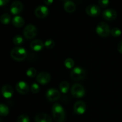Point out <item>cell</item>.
<instances>
[{
  "label": "cell",
  "mask_w": 122,
  "mask_h": 122,
  "mask_svg": "<svg viewBox=\"0 0 122 122\" xmlns=\"http://www.w3.org/2000/svg\"><path fill=\"white\" fill-rule=\"evenodd\" d=\"M9 113V108L4 104H0V116H6Z\"/></svg>",
  "instance_id": "obj_22"
},
{
  "label": "cell",
  "mask_w": 122,
  "mask_h": 122,
  "mask_svg": "<svg viewBox=\"0 0 122 122\" xmlns=\"http://www.w3.org/2000/svg\"><path fill=\"white\" fill-rule=\"evenodd\" d=\"M38 30L35 25L29 24L25 27L23 30V35L26 39H32L36 36Z\"/></svg>",
  "instance_id": "obj_5"
},
{
  "label": "cell",
  "mask_w": 122,
  "mask_h": 122,
  "mask_svg": "<svg viewBox=\"0 0 122 122\" xmlns=\"http://www.w3.org/2000/svg\"><path fill=\"white\" fill-rule=\"evenodd\" d=\"M37 71L35 68L30 67L26 71V75L29 77H33L36 75Z\"/></svg>",
  "instance_id": "obj_26"
},
{
  "label": "cell",
  "mask_w": 122,
  "mask_h": 122,
  "mask_svg": "<svg viewBox=\"0 0 122 122\" xmlns=\"http://www.w3.org/2000/svg\"><path fill=\"white\" fill-rule=\"evenodd\" d=\"M64 10L69 13H73L76 10V5L73 1H67L64 4Z\"/></svg>",
  "instance_id": "obj_18"
},
{
  "label": "cell",
  "mask_w": 122,
  "mask_h": 122,
  "mask_svg": "<svg viewBox=\"0 0 122 122\" xmlns=\"http://www.w3.org/2000/svg\"><path fill=\"white\" fill-rule=\"evenodd\" d=\"M111 34L114 38H117V37L120 36L122 34V31L118 27H114L111 30Z\"/></svg>",
  "instance_id": "obj_25"
},
{
  "label": "cell",
  "mask_w": 122,
  "mask_h": 122,
  "mask_svg": "<svg viewBox=\"0 0 122 122\" xmlns=\"http://www.w3.org/2000/svg\"><path fill=\"white\" fill-rule=\"evenodd\" d=\"M15 89L19 94L25 95L29 92V85L24 81H20L15 85Z\"/></svg>",
  "instance_id": "obj_14"
},
{
  "label": "cell",
  "mask_w": 122,
  "mask_h": 122,
  "mask_svg": "<svg viewBox=\"0 0 122 122\" xmlns=\"http://www.w3.org/2000/svg\"><path fill=\"white\" fill-rule=\"evenodd\" d=\"M0 122H1V119H0Z\"/></svg>",
  "instance_id": "obj_34"
},
{
  "label": "cell",
  "mask_w": 122,
  "mask_h": 122,
  "mask_svg": "<svg viewBox=\"0 0 122 122\" xmlns=\"http://www.w3.org/2000/svg\"><path fill=\"white\" fill-rule=\"evenodd\" d=\"M27 51L24 48L17 46L12 49L10 56L13 60L17 61H21L26 59L27 57Z\"/></svg>",
  "instance_id": "obj_2"
},
{
  "label": "cell",
  "mask_w": 122,
  "mask_h": 122,
  "mask_svg": "<svg viewBox=\"0 0 122 122\" xmlns=\"http://www.w3.org/2000/svg\"><path fill=\"white\" fill-rule=\"evenodd\" d=\"M48 8L45 5H39L36 8L35 14L37 17L39 19H44L48 15Z\"/></svg>",
  "instance_id": "obj_11"
},
{
  "label": "cell",
  "mask_w": 122,
  "mask_h": 122,
  "mask_svg": "<svg viewBox=\"0 0 122 122\" xmlns=\"http://www.w3.org/2000/svg\"><path fill=\"white\" fill-rule=\"evenodd\" d=\"M30 119L26 114H21L18 117L17 122H29Z\"/></svg>",
  "instance_id": "obj_29"
},
{
  "label": "cell",
  "mask_w": 122,
  "mask_h": 122,
  "mask_svg": "<svg viewBox=\"0 0 122 122\" xmlns=\"http://www.w3.org/2000/svg\"><path fill=\"white\" fill-rule=\"evenodd\" d=\"M53 1L54 0H44V2L47 5H50L52 4Z\"/></svg>",
  "instance_id": "obj_33"
},
{
  "label": "cell",
  "mask_w": 122,
  "mask_h": 122,
  "mask_svg": "<svg viewBox=\"0 0 122 122\" xmlns=\"http://www.w3.org/2000/svg\"><path fill=\"white\" fill-rule=\"evenodd\" d=\"M86 73L85 70L80 67H75L70 72L71 78L76 81L83 79L86 77Z\"/></svg>",
  "instance_id": "obj_4"
},
{
  "label": "cell",
  "mask_w": 122,
  "mask_h": 122,
  "mask_svg": "<svg viewBox=\"0 0 122 122\" xmlns=\"http://www.w3.org/2000/svg\"><path fill=\"white\" fill-rule=\"evenodd\" d=\"M35 122H52L51 117L45 113H39L35 117Z\"/></svg>",
  "instance_id": "obj_17"
},
{
  "label": "cell",
  "mask_w": 122,
  "mask_h": 122,
  "mask_svg": "<svg viewBox=\"0 0 122 122\" xmlns=\"http://www.w3.org/2000/svg\"><path fill=\"white\" fill-rule=\"evenodd\" d=\"M71 95L76 98H80L83 97L85 94V88L82 85L79 83H75L71 86Z\"/></svg>",
  "instance_id": "obj_6"
},
{
  "label": "cell",
  "mask_w": 122,
  "mask_h": 122,
  "mask_svg": "<svg viewBox=\"0 0 122 122\" xmlns=\"http://www.w3.org/2000/svg\"><path fill=\"white\" fill-rule=\"evenodd\" d=\"M11 21V16L10 14L5 13L0 17V21L3 25H8Z\"/></svg>",
  "instance_id": "obj_21"
},
{
  "label": "cell",
  "mask_w": 122,
  "mask_h": 122,
  "mask_svg": "<svg viewBox=\"0 0 122 122\" xmlns=\"http://www.w3.org/2000/svg\"><path fill=\"white\" fill-rule=\"evenodd\" d=\"M117 50L118 51L120 52V54H122V41L119 43L117 45Z\"/></svg>",
  "instance_id": "obj_32"
},
{
  "label": "cell",
  "mask_w": 122,
  "mask_h": 122,
  "mask_svg": "<svg viewBox=\"0 0 122 122\" xmlns=\"http://www.w3.org/2000/svg\"><path fill=\"white\" fill-rule=\"evenodd\" d=\"M96 32L100 36L107 38L111 33L110 26L105 22H100L96 27Z\"/></svg>",
  "instance_id": "obj_3"
},
{
  "label": "cell",
  "mask_w": 122,
  "mask_h": 122,
  "mask_svg": "<svg viewBox=\"0 0 122 122\" xmlns=\"http://www.w3.org/2000/svg\"><path fill=\"white\" fill-rule=\"evenodd\" d=\"M30 90L32 91V92L33 93V94H38L40 91V87H39V86L37 83H33L31 85Z\"/></svg>",
  "instance_id": "obj_28"
},
{
  "label": "cell",
  "mask_w": 122,
  "mask_h": 122,
  "mask_svg": "<svg viewBox=\"0 0 122 122\" xmlns=\"http://www.w3.org/2000/svg\"><path fill=\"white\" fill-rule=\"evenodd\" d=\"M51 81V76L46 71L39 73L36 76V81L41 85H45Z\"/></svg>",
  "instance_id": "obj_10"
},
{
  "label": "cell",
  "mask_w": 122,
  "mask_h": 122,
  "mask_svg": "<svg viewBox=\"0 0 122 122\" xmlns=\"http://www.w3.org/2000/svg\"><path fill=\"white\" fill-rule=\"evenodd\" d=\"M2 94L5 98H10L13 96L14 94L13 88L10 85H5L2 86Z\"/></svg>",
  "instance_id": "obj_16"
},
{
  "label": "cell",
  "mask_w": 122,
  "mask_h": 122,
  "mask_svg": "<svg viewBox=\"0 0 122 122\" xmlns=\"http://www.w3.org/2000/svg\"><path fill=\"white\" fill-rule=\"evenodd\" d=\"M98 3L101 7L104 8L109 4V0H98Z\"/></svg>",
  "instance_id": "obj_30"
},
{
  "label": "cell",
  "mask_w": 122,
  "mask_h": 122,
  "mask_svg": "<svg viewBox=\"0 0 122 122\" xmlns=\"http://www.w3.org/2000/svg\"><path fill=\"white\" fill-rule=\"evenodd\" d=\"M52 113L54 120L57 122H64L65 120V112L63 106L59 103H55L52 107Z\"/></svg>",
  "instance_id": "obj_1"
},
{
  "label": "cell",
  "mask_w": 122,
  "mask_h": 122,
  "mask_svg": "<svg viewBox=\"0 0 122 122\" xmlns=\"http://www.w3.org/2000/svg\"><path fill=\"white\" fill-rule=\"evenodd\" d=\"M10 0H0V7L5 5L7 4L8 3Z\"/></svg>",
  "instance_id": "obj_31"
},
{
  "label": "cell",
  "mask_w": 122,
  "mask_h": 122,
  "mask_svg": "<svg viewBox=\"0 0 122 122\" xmlns=\"http://www.w3.org/2000/svg\"><path fill=\"white\" fill-rule=\"evenodd\" d=\"M23 9V5L20 1H14L11 4L10 7V11L14 15L19 14L22 11Z\"/></svg>",
  "instance_id": "obj_12"
},
{
  "label": "cell",
  "mask_w": 122,
  "mask_h": 122,
  "mask_svg": "<svg viewBox=\"0 0 122 122\" xmlns=\"http://www.w3.org/2000/svg\"><path fill=\"white\" fill-rule=\"evenodd\" d=\"M30 46L31 49L33 51L38 52V51H40L42 50L44 46V44L41 40L35 39V40H33V41L31 42Z\"/></svg>",
  "instance_id": "obj_15"
},
{
  "label": "cell",
  "mask_w": 122,
  "mask_h": 122,
  "mask_svg": "<svg viewBox=\"0 0 122 122\" xmlns=\"http://www.w3.org/2000/svg\"><path fill=\"white\" fill-rule=\"evenodd\" d=\"M46 97L47 100L50 102H54L60 99L61 97L60 92L54 88L49 89L46 91Z\"/></svg>",
  "instance_id": "obj_7"
},
{
  "label": "cell",
  "mask_w": 122,
  "mask_h": 122,
  "mask_svg": "<svg viewBox=\"0 0 122 122\" xmlns=\"http://www.w3.org/2000/svg\"><path fill=\"white\" fill-rule=\"evenodd\" d=\"M13 42L15 45H20L24 42L23 38L21 35H16L13 38Z\"/></svg>",
  "instance_id": "obj_24"
},
{
  "label": "cell",
  "mask_w": 122,
  "mask_h": 122,
  "mask_svg": "<svg viewBox=\"0 0 122 122\" xmlns=\"http://www.w3.org/2000/svg\"><path fill=\"white\" fill-rule=\"evenodd\" d=\"M60 90L61 92L63 94H66L69 90L70 88V85H69V82L67 81H63L60 83L59 86Z\"/></svg>",
  "instance_id": "obj_20"
},
{
  "label": "cell",
  "mask_w": 122,
  "mask_h": 122,
  "mask_svg": "<svg viewBox=\"0 0 122 122\" xmlns=\"http://www.w3.org/2000/svg\"><path fill=\"white\" fill-rule=\"evenodd\" d=\"M85 11L88 15L91 17H97L101 13L100 8L97 5L91 4L87 6Z\"/></svg>",
  "instance_id": "obj_8"
},
{
  "label": "cell",
  "mask_w": 122,
  "mask_h": 122,
  "mask_svg": "<svg viewBox=\"0 0 122 122\" xmlns=\"http://www.w3.org/2000/svg\"><path fill=\"white\" fill-rule=\"evenodd\" d=\"M64 66L67 69H71L75 66V61L71 58H68L64 61Z\"/></svg>",
  "instance_id": "obj_23"
},
{
  "label": "cell",
  "mask_w": 122,
  "mask_h": 122,
  "mask_svg": "<svg viewBox=\"0 0 122 122\" xmlns=\"http://www.w3.org/2000/svg\"><path fill=\"white\" fill-rule=\"evenodd\" d=\"M44 46L48 49H52L55 46V42L52 39H48L44 43Z\"/></svg>",
  "instance_id": "obj_27"
},
{
  "label": "cell",
  "mask_w": 122,
  "mask_h": 122,
  "mask_svg": "<svg viewBox=\"0 0 122 122\" xmlns=\"http://www.w3.org/2000/svg\"><path fill=\"white\" fill-rule=\"evenodd\" d=\"M12 24L15 27H21L25 25V20L23 18L19 15H16L12 20Z\"/></svg>",
  "instance_id": "obj_19"
},
{
  "label": "cell",
  "mask_w": 122,
  "mask_h": 122,
  "mask_svg": "<svg viewBox=\"0 0 122 122\" xmlns=\"http://www.w3.org/2000/svg\"><path fill=\"white\" fill-rule=\"evenodd\" d=\"M86 106L85 103L82 101H77L74 104L73 112L75 114L77 115H81L84 114L86 111Z\"/></svg>",
  "instance_id": "obj_9"
},
{
  "label": "cell",
  "mask_w": 122,
  "mask_h": 122,
  "mask_svg": "<svg viewBox=\"0 0 122 122\" xmlns=\"http://www.w3.org/2000/svg\"><path fill=\"white\" fill-rule=\"evenodd\" d=\"M117 12L114 10L112 8H108L105 10L102 13V17L104 19L107 21H113L117 17Z\"/></svg>",
  "instance_id": "obj_13"
}]
</instances>
